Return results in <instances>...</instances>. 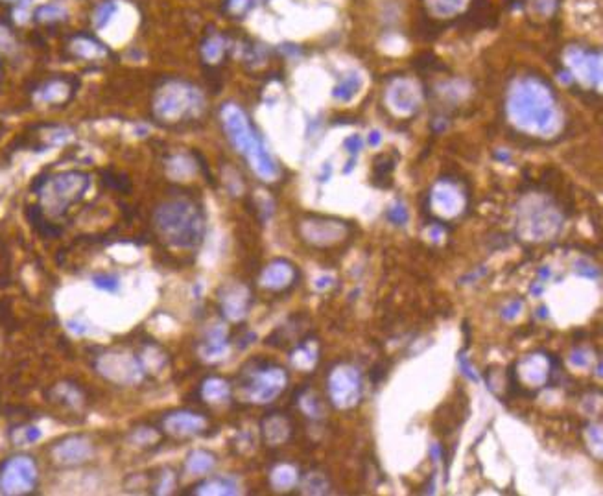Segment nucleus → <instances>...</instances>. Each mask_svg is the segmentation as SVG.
I'll list each match as a JSON object with an SVG mask.
<instances>
[{
	"mask_svg": "<svg viewBox=\"0 0 603 496\" xmlns=\"http://www.w3.org/2000/svg\"><path fill=\"white\" fill-rule=\"evenodd\" d=\"M11 437H13L15 444L24 447V444H32L39 441L41 439V430L37 426H24V428L17 430Z\"/></svg>",
	"mask_w": 603,
	"mask_h": 496,
	"instance_id": "nucleus-35",
	"label": "nucleus"
},
{
	"mask_svg": "<svg viewBox=\"0 0 603 496\" xmlns=\"http://www.w3.org/2000/svg\"><path fill=\"white\" fill-rule=\"evenodd\" d=\"M37 485V465L30 456H15L0 467V489L6 495H28Z\"/></svg>",
	"mask_w": 603,
	"mask_h": 496,
	"instance_id": "nucleus-9",
	"label": "nucleus"
},
{
	"mask_svg": "<svg viewBox=\"0 0 603 496\" xmlns=\"http://www.w3.org/2000/svg\"><path fill=\"white\" fill-rule=\"evenodd\" d=\"M72 50L76 54L78 58L83 59H100L107 54L106 47L100 43H96L89 37H80L72 43Z\"/></svg>",
	"mask_w": 603,
	"mask_h": 496,
	"instance_id": "nucleus-29",
	"label": "nucleus"
},
{
	"mask_svg": "<svg viewBox=\"0 0 603 496\" xmlns=\"http://www.w3.org/2000/svg\"><path fill=\"white\" fill-rule=\"evenodd\" d=\"M98 371L116 384H135L142 378V365L133 356L122 353H109L96 362Z\"/></svg>",
	"mask_w": 603,
	"mask_h": 496,
	"instance_id": "nucleus-15",
	"label": "nucleus"
},
{
	"mask_svg": "<svg viewBox=\"0 0 603 496\" xmlns=\"http://www.w3.org/2000/svg\"><path fill=\"white\" fill-rule=\"evenodd\" d=\"M56 392L59 393V399L65 401V404H71V406L82 404V393L78 392L74 386H71V384H63V386H59Z\"/></svg>",
	"mask_w": 603,
	"mask_h": 496,
	"instance_id": "nucleus-38",
	"label": "nucleus"
},
{
	"mask_svg": "<svg viewBox=\"0 0 603 496\" xmlns=\"http://www.w3.org/2000/svg\"><path fill=\"white\" fill-rule=\"evenodd\" d=\"M506 113L513 128L537 139L556 137L563 126L556 95L537 76H522L513 81L506 98Z\"/></svg>",
	"mask_w": 603,
	"mask_h": 496,
	"instance_id": "nucleus-1",
	"label": "nucleus"
},
{
	"mask_svg": "<svg viewBox=\"0 0 603 496\" xmlns=\"http://www.w3.org/2000/svg\"><path fill=\"white\" fill-rule=\"evenodd\" d=\"M201 397H203V401L209 402V404H221V402L229 401V382L218 377L207 378V380L201 384Z\"/></svg>",
	"mask_w": 603,
	"mask_h": 496,
	"instance_id": "nucleus-23",
	"label": "nucleus"
},
{
	"mask_svg": "<svg viewBox=\"0 0 603 496\" xmlns=\"http://www.w3.org/2000/svg\"><path fill=\"white\" fill-rule=\"evenodd\" d=\"M305 489L310 495H323L329 489V482H327V478L323 474L310 473L305 478Z\"/></svg>",
	"mask_w": 603,
	"mask_h": 496,
	"instance_id": "nucleus-36",
	"label": "nucleus"
},
{
	"mask_svg": "<svg viewBox=\"0 0 603 496\" xmlns=\"http://www.w3.org/2000/svg\"><path fill=\"white\" fill-rule=\"evenodd\" d=\"M92 284L95 288L102 291H107V294H116L120 290V281L116 275H111V273H98L92 277Z\"/></svg>",
	"mask_w": 603,
	"mask_h": 496,
	"instance_id": "nucleus-33",
	"label": "nucleus"
},
{
	"mask_svg": "<svg viewBox=\"0 0 603 496\" xmlns=\"http://www.w3.org/2000/svg\"><path fill=\"white\" fill-rule=\"evenodd\" d=\"M360 89H362V76H360L358 72H349V74H345L338 81V85L332 91V96L340 102H351L358 95Z\"/></svg>",
	"mask_w": 603,
	"mask_h": 496,
	"instance_id": "nucleus-27",
	"label": "nucleus"
},
{
	"mask_svg": "<svg viewBox=\"0 0 603 496\" xmlns=\"http://www.w3.org/2000/svg\"><path fill=\"white\" fill-rule=\"evenodd\" d=\"M421 87L412 78H395L386 89V105L395 116L408 119L421 107Z\"/></svg>",
	"mask_w": 603,
	"mask_h": 496,
	"instance_id": "nucleus-13",
	"label": "nucleus"
},
{
	"mask_svg": "<svg viewBox=\"0 0 603 496\" xmlns=\"http://www.w3.org/2000/svg\"><path fill=\"white\" fill-rule=\"evenodd\" d=\"M425 4L426 10L430 11L434 17L450 19V17L461 13L469 4V0H425Z\"/></svg>",
	"mask_w": 603,
	"mask_h": 496,
	"instance_id": "nucleus-26",
	"label": "nucleus"
},
{
	"mask_svg": "<svg viewBox=\"0 0 603 496\" xmlns=\"http://www.w3.org/2000/svg\"><path fill=\"white\" fill-rule=\"evenodd\" d=\"M227 330H225L224 325H214L205 336V341L201 345L200 353L201 356L209 360V362H214V360H221V358L227 354Z\"/></svg>",
	"mask_w": 603,
	"mask_h": 496,
	"instance_id": "nucleus-21",
	"label": "nucleus"
},
{
	"mask_svg": "<svg viewBox=\"0 0 603 496\" xmlns=\"http://www.w3.org/2000/svg\"><path fill=\"white\" fill-rule=\"evenodd\" d=\"M297 281V270L292 262L277 258L264 267L260 273V286L269 291H283Z\"/></svg>",
	"mask_w": 603,
	"mask_h": 496,
	"instance_id": "nucleus-18",
	"label": "nucleus"
},
{
	"mask_svg": "<svg viewBox=\"0 0 603 496\" xmlns=\"http://www.w3.org/2000/svg\"><path fill=\"white\" fill-rule=\"evenodd\" d=\"M430 210L441 219L460 218L467 209V194L456 181L439 179L430 190Z\"/></svg>",
	"mask_w": 603,
	"mask_h": 496,
	"instance_id": "nucleus-11",
	"label": "nucleus"
},
{
	"mask_svg": "<svg viewBox=\"0 0 603 496\" xmlns=\"http://www.w3.org/2000/svg\"><path fill=\"white\" fill-rule=\"evenodd\" d=\"M91 186V179L82 172H65L52 177L41 190V200L48 212L59 216L76 201L85 196Z\"/></svg>",
	"mask_w": 603,
	"mask_h": 496,
	"instance_id": "nucleus-7",
	"label": "nucleus"
},
{
	"mask_svg": "<svg viewBox=\"0 0 603 496\" xmlns=\"http://www.w3.org/2000/svg\"><path fill=\"white\" fill-rule=\"evenodd\" d=\"M351 227L341 219L334 218H307L301 222L303 240L314 248H334L349 238Z\"/></svg>",
	"mask_w": 603,
	"mask_h": 496,
	"instance_id": "nucleus-10",
	"label": "nucleus"
},
{
	"mask_svg": "<svg viewBox=\"0 0 603 496\" xmlns=\"http://www.w3.org/2000/svg\"><path fill=\"white\" fill-rule=\"evenodd\" d=\"M116 10H118V4H116L115 0H106L104 4L98 6L95 13L96 26H98V28H104V26L113 19V15L116 13Z\"/></svg>",
	"mask_w": 603,
	"mask_h": 496,
	"instance_id": "nucleus-32",
	"label": "nucleus"
},
{
	"mask_svg": "<svg viewBox=\"0 0 603 496\" xmlns=\"http://www.w3.org/2000/svg\"><path fill=\"white\" fill-rule=\"evenodd\" d=\"M554 371V362L552 358L544 353H533L524 356L515 363V378L520 384V387L526 389H539L546 386Z\"/></svg>",
	"mask_w": 603,
	"mask_h": 496,
	"instance_id": "nucleus-14",
	"label": "nucleus"
},
{
	"mask_svg": "<svg viewBox=\"0 0 603 496\" xmlns=\"http://www.w3.org/2000/svg\"><path fill=\"white\" fill-rule=\"evenodd\" d=\"M216 465L214 454L209 450H194L188 454L187 461H185V471L190 476H203V474L211 473Z\"/></svg>",
	"mask_w": 603,
	"mask_h": 496,
	"instance_id": "nucleus-25",
	"label": "nucleus"
},
{
	"mask_svg": "<svg viewBox=\"0 0 603 496\" xmlns=\"http://www.w3.org/2000/svg\"><path fill=\"white\" fill-rule=\"evenodd\" d=\"M68 329H71L72 332H76V334H85L87 330H89V325H87V321L82 320V317H72V320L68 321Z\"/></svg>",
	"mask_w": 603,
	"mask_h": 496,
	"instance_id": "nucleus-44",
	"label": "nucleus"
},
{
	"mask_svg": "<svg viewBox=\"0 0 603 496\" xmlns=\"http://www.w3.org/2000/svg\"><path fill=\"white\" fill-rule=\"evenodd\" d=\"M172 487H173V476L170 473H166L163 478H161V483L157 485L159 489L157 492H168Z\"/></svg>",
	"mask_w": 603,
	"mask_h": 496,
	"instance_id": "nucleus-45",
	"label": "nucleus"
},
{
	"mask_svg": "<svg viewBox=\"0 0 603 496\" xmlns=\"http://www.w3.org/2000/svg\"><path fill=\"white\" fill-rule=\"evenodd\" d=\"M255 0H227V10L235 15H242L253 6Z\"/></svg>",
	"mask_w": 603,
	"mask_h": 496,
	"instance_id": "nucleus-42",
	"label": "nucleus"
},
{
	"mask_svg": "<svg viewBox=\"0 0 603 496\" xmlns=\"http://www.w3.org/2000/svg\"><path fill=\"white\" fill-rule=\"evenodd\" d=\"M388 218L391 219L393 224L406 225L408 224V210H406V207L402 205L401 201H397V203H393V205L389 207V210H388Z\"/></svg>",
	"mask_w": 603,
	"mask_h": 496,
	"instance_id": "nucleus-39",
	"label": "nucleus"
},
{
	"mask_svg": "<svg viewBox=\"0 0 603 496\" xmlns=\"http://www.w3.org/2000/svg\"><path fill=\"white\" fill-rule=\"evenodd\" d=\"M67 15L65 8L59 4H47L41 6L37 10V19L39 20H59Z\"/></svg>",
	"mask_w": 603,
	"mask_h": 496,
	"instance_id": "nucleus-37",
	"label": "nucleus"
},
{
	"mask_svg": "<svg viewBox=\"0 0 603 496\" xmlns=\"http://www.w3.org/2000/svg\"><path fill=\"white\" fill-rule=\"evenodd\" d=\"M332 282H334V279L332 277H321V279H317L316 281V288H319V290H323V288H329L332 284Z\"/></svg>",
	"mask_w": 603,
	"mask_h": 496,
	"instance_id": "nucleus-47",
	"label": "nucleus"
},
{
	"mask_svg": "<svg viewBox=\"0 0 603 496\" xmlns=\"http://www.w3.org/2000/svg\"><path fill=\"white\" fill-rule=\"evenodd\" d=\"M380 140H382V135H380V131H377V129H374V131H371V133H369V139H367L369 146H379Z\"/></svg>",
	"mask_w": 603,
	"mask_h": 496,
	"instance_id": "nucleus-46",
	"label": "nucleus"
},
{
	"mask_svg": "<svg viewBox=\"0 0 603 496\" xmlns=\"http://www.w3.org/2000/svg\"><path fill=\"white\" fill-rule=\"evenodd\" d=\"M288 386V373L273 363H253L242 373V393L253 404H269Z\"/></svg>",
	"mask_w": 603,
	"mask_h": 496,
	"instance_id": "nucleus-6",
	"label": "nucleus"
},
{
	"mask_svg": "<svg viewBox=\"0 0 603 496\" xmlns=\"http://www.w3.org/2000/svg\"><path fill=\"white\" fill-rule=\"evenodd\" d=\"M522 306L524 305H522L520 299L511 301V303H508V305L502 308V317L504 320H508V321L515 320V317H517V315L522 312Z\"/></svg>",
	"mask_w": 603,
	"mask_h": 496,
	"instance_id": "nucleus-41",
	"label": "nucleus"
},
{
	"mask_svg": "<svg viewBox=\"0 0 603 496\" xmlns=\"http://www.w3.org/2000/svg\"><path fill=\"white\" fill-rule=\"evenodd\" d=\"M221 312L227 320L242 321L248 315L251 305V291L242 282H227L218 294Z\"/></svg>",
	"mask_w": 603,
	"mask_h": 496,
	"instance_id": "nucleus-17",
	"label": "nucleus"
},
{
	"mask_svg": "<svg viewBox=\"0 0 603 496\" xmlns=\"http://www.w3.org/2000/svg\"><path fill=\"white\" fill-rule=\"evenodd\" d=\"M164 430L176 437H190V435L201 434L207 428V419L196 411H173L163 421Z\"/></svg>",
	"mask_w": 603,
	"mask_h": 496,
	"instance_id": "nucleus-19",
	"label": "nucleus"
},
{
	"mask_svg": "<svg viewBox=\"0 0 603 496\" xmlns=\"http://www.w3.org/2000/svg\"><path fill=\"white\" fill-rule=\"evenodd\" d=\"M68 91H71V87H68L65 81H48L47 85L41 89V92H39V100L47 102V104H59V102L67 100Z\"/></svg>",
	"mask_w": 603,
	"mask_h": 496,
	"instance_id": "nucleus-30",
	"label": "nucleus"
},
{
	"mask_svg": "<svg viewBox=\"0 0 603 496\" xmlns=\"http://www.w3.org/2000/svg\"><path fill=\"white\" fill-rule=\"evenodd\" d=\"M225 52V43L220 35H211L207 39L203 47H201V54L207 63H218Z\"/></svg>",
	"mask_w": 603,
	"mask_h": 496,
	"instance_id": "nucleus-31",
	"label": "nucleus"
},
{
	"mask_svg": "<svg viewBox=\"0 0 603 496\" xmlns=\"http://www.w3.org/2000/svg\"><path fill=\"white\" fill-rule=\"evenodd\" d=\"M269 480H272V485L277 491H288V489L296 487L297 480H299V473H297V468L293 465L283 463V465H277V467L273 468Z\"/></svg>",
	"mask_w": 603,
	"mask_h": 496,
	"instance_id": "nucleus-28",
	"label": "nucleus"
},
{
	"mask_svg": "<svg viewBox=\"0 0 603 496\" xmlns=\"http://www.w3.org/2000/svg\"><path fill=\"white\" fill-rule=\"evenodd\" d=\"M518 234L530 242L552 240L563 227V216L557 207L544 196H530L518 203Z\"/></svg>",
	"mask_w": 603,
	"mask_h": 496,
	"instance_id": "nucleus-4",
	"label": "nucleus"
},
{
	"mask_svg": "<svg viewBox=\"0 0 603 496\" xmlns=\"http://www.w3.org/2000/svg\"><path fill=\"white\" fill-rule=\"evenodd\" d=\"M570 362H572V365L574 368H587L590 363V358L589 353L587 351H583V349H578L572 356H570Z\"/></svg>",
	"mask_w": 603,
	"mask_h": 496,
	"instance_id": "nucleus-43",
	"label": "nucleus"
},
{
	"mask_svg": "<svg viewBox=\"0 0 603 496\" xmlns=\"http://www.w3.org/2000/svg\"><path fill=\"white\" fill-rule=\"evenodd\" d=\"M238 482L231 476H216L196 487L194 495H238Z\"/></svg>",
	"mask_w": 603,
	"mask_h": 496,
	"instance_id": "nucleus-22",
	"label": "nucleus"
},
{
	"mask_svg": "<svg viewBox=\"0 0 603 496\" xmlns=\"http://www.w3.org/2000/svg\"><path fill=\"white\" fill-rule=\"evenodd\" d=\"M345 150L351 153V157L355 159L356 155H358V152L362 150V146H364V140H362V137L360 135H351V137H347L343 143Z\"/></svg>",
	"mask_w": 603,
	"mask_h": 496,
	"instance_id": "nucleus-40",
	"label": "nucleus"
},
{
	"mask_svg": "<svg viewBox=\"0 0 603 496\" xmlns=\"http://www.w3.org/2000/svg\"><path fill=\"white\" fill-rule=\"evenodd\" d=\"M205 107V100L196 87L185 81H168L155 95L154 113L163 122H185L196 119Z\"/></svg>",
	"mask_w": 603,
	"mask_h": 496,
	"instance_id": "nucleus-5",
	"label": "nucleus"
},
{
	"mask_svg": "<svg viewBox=\"0 0 603 496\" xmlns=\"http://www.w3.org/2000/svg\"><path fill=\"white\" fill-rule=\"evenodd\" d=\"M317 354H319L317 344L314 339H308V341L301 344L297 349H293L290 362H292L293 368L299 369V371H310L317 363Z\"/></svg>",
	"mask_w": 603,
	"mask_h": 496,
	"instance_id": "nucleus-24",
	"label": "nucleus"
},
{
	"mask_svg": "<svg viewBox=\"0 0 603 496\" xmlns=\"http://www.w3.org/2000/svg\"><path fill=\"white\" fill-rule=\"evenodd\" d=\"M154 222L161 240L172 248H196L205 234V216L200 205L187 198H173L161 203Z\"/></svg>",
	"mask_w": 603,
	"mask_h": 496,
	"instance_id": "nucleus-3",
	"label": "nucleus"
},
{
	"mask_svg": "<svg viewBox=\"0 0 603 496\" xmlns=\"http://www.w3.org/2000/svg\"><path fill=\"white\" fill-rule=\"evenodd\" d=\"M565 63L574 80L587 87L602 89V54L598 50H585L570 47L565 52Z\"/></svg>",
	"mask_w": 603,
	"mask_h": 496,
	"instance_id": "nucleus-12",
	"label": "nucleus"
},
{
	"mask_svg": "<svg viewBox=\"0 0 603 496\" xmlns=\"http://www.w3.org/2000/svg\"><path fill=\"white\" fill-rule=\"evenodd\" d=\"M220 119L229 143L248 159L253 172L264 181H275L279 177L277 162L268 152L257 129L249 122L244 109L236 104H225L220 111Z\"/></svg>",
	"mask_w": 603,
	"mask_h": 496,
	"instance_id": "nucleus-2",
	"label": "nucleus"
},
{
	"mask_svg": "<svg viewBox=\"0 0 603 496\" xmlns=\"http://www.w3.org/2000/svg\"><path fill=\"white\" fill-rule=\"evenodd\" d=\"M260 430H262L264 441H266L269 447L284 444L288 439H290V435H292L290 419L284 417L283 413H269L268 417H264Z\"/></svg>",
	"mask_w": 603,
	"mask_h": 496,
	"instance_id": "nucleus-20",
	"label": "nucleus"
},
{
	"mask_svg": "<svg viewBox=\"0 0 603 496\" xmlns=\"http://www.w3.org/2000/svg\"><path fill=\"white\" fill-rule=\"evenodd\" d=\"M299 404H301V410L307 413L308 417H321L323 416V404L319 402V399H317L314 393H305V395L299 399Z\"/></svg>",
	"mask_w": 603,
	"mask_h": 496,
	"instance_id": "nucleus-34",
	"label": "nucleus"
},
{
	"mask_svg": "<svg viewBox=\"0 0 603 496\" xmlns=\"http://www.w3.org/2000/svg\"><path fill=\"white\" fill-rule=\"evenodd\" d=\"M329 397L338 410H351L362 397V375L355 365L340 363L329 375Z\"/></svg>",
	"mask_w": 603,
	"mask_h": 496,
	"instance_id": "nucleus-8",
	"label": "nucleus"
},
{
	"mask_svg": "<svg viewBox=\"0 0 603 496\" xmlns=\"http://www.w3.org/2000/svg\"><path fill=\"white\" fill-rule=\"evenodd\" d=\"M92 443L85 435H68L50 450L52 459L61 467H76L92 458Z\"/></svg>",
	"mask_w": 603,
	"mask_h": 496,
	"instance_id": "nucleus-16",
	"label": "nucleus"
}]
</instances>
